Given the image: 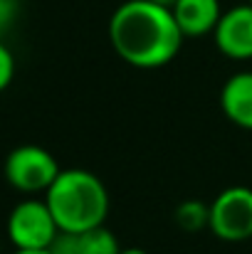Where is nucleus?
Wrapping results in <instances>:
<instances>
[{
    "label": "nucleus",
    "instance_id": "nucleus-1",
    "mask_svg": "<svg viewBox=\"0 0 252 254\" xmlns=\"http://www.w3.org/2000/svg\"><path fill=\"white\" fill-rule=\"evenodd\" d=\"M109 42L114 52L136 69H159L175 60L183 32L173 10L151 0H126L109 17Z\"/></svg>",
    "mask_w": 252,
    "mask_h": 254
},
{
    "label": "nucleus",
    "instance_id": "nucleus-2",
    "mask_svg": "<svg viewBox=\"0 0 252 254\" xmlns=\"http://www.w3.org/2000/svg\"><path fill=\"white\" fill-rule=\"evenodd\" d=\"M50 205L60 232L80 235L101 227L109 215V190L96 173L84 168L60 170L50 190L42 195Z\"/></svg>",
    "mask_w": 252,
    "mask_h": 254
},
{
    "label": "nucleus",
    "instance_id": "nucleus-3",
    "mask_svg": "<svg viewBox=\"0 0 252 254\" xmlns=\"http://www.w3.org/2000/svg\"><path fill=\"white\" fill-rule=\"evenodd\" d=\"M5 232L12 250H50L60 237L57 220L45 197H22L5 220Z\"/></svg>",
    "mask_w": 252,
    "mask_h": 254
},
{
    "label": "nucleus",
    "instance_id": "nucleus-4",
    "mask_svg": "<svg viewBox=\"0 0 252 254\" xmlns=\"http://www.w3.org/2000/svg\"><path fill=\"white\" fill-rule=\"evenodd\" d=\"M60 163L57 158L35 143H22L12 148L2 163V175L7 185L17 192L27 195H45L55 178L60 175Z\"/></svg>",
    "mask_w": 252,
    "mask_h": 254
},
{
    "label": "nucleus",
    "instance_id": "nucleus-5",
    "mask_svg": "<svg viewBox=\"0 0 252 254\" xmlns=\"http://www.w3.org/2000/svg\"><path fill=\"white\" fill-rule=\"evenodd\" d=\"M223 242L252 240V188L230 185L210 202V227Z\"/></svg>",
    "mask_w": 252,
    "mask_h": 254
},
{
    "label": "nucleus",
    "instance_id": "nucleus-6",
    "mask_svg": "<svg viewBox=\"0 0 252 254\" xmlns=\"http://www.w3.org/2000/svg\"><path fill=\"white\" fill-rule=\"evenodd\" d=\"M215 47L233 62L252 60V2H240L223 10L215 30Z\"/></svg>",
    "mask_w": 252,
    "mask_h": 254
},
{
    "label": "nucleus",
    "instance_id": "nucleus-7",
    "mask_svg": "<svg viewBox=\"0 0 252 254\" xmlns=\"http://www.w3.org/2000/svg\"><path fill=\"white\" fill-rule=\"evenodd\" d=\"M170 10H173V17L185 40L213 35V30L223 15L220 0H178Z\"/></svg>",
    "mask_w": 252,
    "mask_h": 254
},
{
    "label": "nucleus",
    "instance_id": "nucleus-8",
    "mask_svg": "<svg viewBox=\"0 0 252 254\" xmlns=\"http://www.w3.org/2000/svg\"><path fill=\"white\" fill-rule=\"evenodd\" d=\"M220 109L230 124L252 131V72L233 74L220 89Z\"/></svg>",
    "mask_w": 252,
    "mask_h": 254
},
{
    "label": "nucleus",
    "instance_id": "nucleus-9",
    "mask_svg": "<svg viewBox=\"0 0 252 254\" xmlns=\"http://www.w3.org/2000/svg\"><path fill=\"white\" fill-rule=\"evenodd\" d=\"M52 254H119V240L111 230H106V225L86 230L80 235L72 232H60V237L55 240V245L50 247Z\"/></svg>",
    "mask_w": 252,
    "mask_h": 254
},
{
    "label": "nucleus",
    "instance_id": "nucleus-10",
    "mask_svg": "<svg viewBox=\"0 0 252 254\" xmlns=\"http://www.w3.org/2000/svg\"><path fill=\"white\" fill-rule=\"evenodd\" d=\"M173 217L183 232H203L210 227V205L200 200H185L175 207Z\"/></svg>",
    "mask_w": 252,
    "mask_h": 254
},
{
    "label": "nucleus",
    "instance_id": "nucleus-11",
    "mask_svg": "<svg viewBox=\"0 0 252 254\" xmlns=\"http://www.w3.org/2000/svg\"><path fill=\"white\" fill-rule=\"evenodd\" d=\"M15 69H17V64H15V55H12V50L0 40V94L12 84V79H15Z\"/></svg>",
    "mask_w": 252,
    "mask_h": 254
},
{
    "label": "nucleus",
    "instance_id": "nucleus-12",
    "mask_svg": "<svg viewBox=\"0 0 252 254\" xmlns=\"http://www.w3.org/2000/svg\"><path fill=\"white\" fill-rule=\"evenodd\" d=\"M17 17V0H0V35L15 22Z\"/></svg>",
    "mask_w": 252,
    "mask_h": 254
},
{
    "label": "nucleus",
    "instance_id": "nucleus-13",
    "mask_svg": "<svg viewBox=\"0 0 252 254\" xmlns=\"http://www.w3.org/2000/svg\"><path fill=\"white\" fill-rule=\"evenodd\" d=\"M10 254H52L50 250H12Z\"/></svg>",
    "mask_w": 252,
    "mask_h": 254
},
{
    "label": "nucleus",
    "instance_id": "nucleus-14",
    "mask_svg": "<svg viewBox=\"0 0 252 254\" xmlns=\"http://www.w3.org/2000/svg\"><path fill=\"white\" fill-rule=\"evenodd\" d=\"M119 254H151V252H146V250H141V247H129V250H121Z\"/></svg>",
    "mask_w": 252,
    "mask_h": 254
},
{
    "label": "nucleus",
    "instance_id": "nucleus-15",
    "mask_svg": "<svg viewBox=\"0 0 252 254\" xmlns=\"http://www.w3.org/2000/svg\"><path fill=\"white\" fill-rule=\"evenodd\" d=\"M151 2H156V5H164V7H173L178 0H151Z\"/></svg>",
    "mask_w": 252,
    "mask_h": 254
},
{
    "label": "nucleus",
    "instance_id": "nucleus-16",
    "mask_svg": "<svg viewBox=\"0 0 252 254\" xmlns=\"http://www.w3.org/2000/svg\"><path fill=\"white\" fill-rule=\"evenodd\" d=\"M248 2H252V0H248Z\"/></svg>",
    "mask_w": 252,
    "mask_h": 254
}]
</instances>
